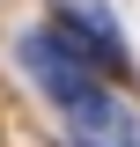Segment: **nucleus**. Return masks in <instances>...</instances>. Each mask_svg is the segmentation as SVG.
I'll return each instance as SVG.
<instances>
[{"label": "nucleus", "instance_id": "f03ea898", "mask_svg": "<svg viewBox=\"0 0 140 147\" xmlns=\"http://www.w3.org/2000/svg\"><path fill=\"white\" fill-rule=\"evenodd\" d=\"M15 59H22V74H30V88L44 96V103H81L88 88H96V74L81 66V59L67 52V44H59L52 30H30V37H15Z\"/></svg>", "mask_w": 140, "mask_h": 147}, {"label": "nucleus", "instance_id": "20e7f679", "mask_svg": "<svg viewBox=\"0 0 140 147\" xmlns=\"http://www.w3.org/2000/svg\"><path fill=\"white\" fill-rule=\"evenodd\" d=\"M74 147H96V140H74Z\"/></svg>", "mask_w": 140, "mask_h": 147}, {"label": "nucleus", "instance_id": "7ed1b4c3", "mask_svg": "<svg viewBox=\"0 0 140 147\" xmlns=\"http://www.w3.org/2000/svg\"><path fill=\"white\" fill-rule=\"evenodd\" d=\"M59 118L74 125V140H96V147H103V140H125V132H133V118H125V103H118V96L103 88V81H96V88H88L81 103H67Z\"/></svg>", "mask_w": 140, "mask_h": 147}, {"label": "nucleus", "instance_id": "f257e3e1", "mask_svg": "<svg viewBox=\"0 0 140 147\" xmlns=\"http://www.w3.org/2000/svg\"><path fill=\"white\" fill-rule=\"evenodd\" d=\"M52 37L81 59L88 74H111V81H133V44H125L111 0H52Z\"/></svg>", "mask_w": 140, "mask_h": 147}]
</instances>
